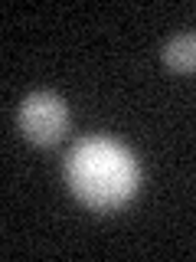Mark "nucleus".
I'll return each mask as SVG.
<instances>
[{
    "instance_id": "2",
    "label": "nucleus",
    "mask_w": 196,
    "mask_h": 262,
    "mask_svg": "<svg viewBox=\"0 0 196 262\" xmlns=\"http://www.w3.org/2000/svg\"><path fill=\"white\" fill-rule=\"evenodd\" d=\"M16 125L27 135V141L33 144H56L62 141V135L69 131V105L62 102L56 92H30L20 102V112H16Z\"/></svg>"
},
{
    "instance_id": "3",
    "label": "nucleus",
    "mask_w": 196,
    "mask_h": 262,
    "mask_svg": "<svg viewBox=\"0 0 196 262\" xmlns=\"http://www.w3.org/2000/svg\"><path fill=\"white\" fill-rule=\"evenodd\" d=\"M160 59L170 69H180V72L196 69V33H180V36L167 39L160 49Z\"/></svg>"
},
{
    "instance_id": "1",
    "label": "nucleus",
    "mask_w": 196,
    "mask_h": 262,
    "mask_svg": "<svg viewBox=\"0 0 196 262\" xmlns=\"http://www.w3.org/2000/svg\"><path fill=\"white\" fill-rule=\"evenodd\" d=\"M69 190L98 213L121 210L141 184V164L114 138L88 135L69 147L62 164Z\"/></svg>"
}]
</instances>
